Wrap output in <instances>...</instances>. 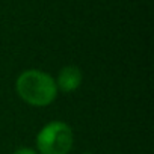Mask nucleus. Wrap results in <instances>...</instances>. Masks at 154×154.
I'll return each instance as SVG.
<instances>
[{"label": "nucleus", "instance_id": "1", "mask_svg": "<svg viewBox=\"0 0 154 154\" xmlns=\"http://www.w3.org/2000/svg\"><path fill=\"white\" fill-rule=\"evenodd\" d=\"M17 94L30 106L44 107L54 101L57 88L54 79L41 69H26L15 82Z\"/></svg>", "mask_w": 154, "mask_h": 154}, {"label": "nucleus", "instance_id": "2", "mask_svg": "<svg viewBox=\"0 0 154 154\" xmlns=\"http://www.w3.org/2000/svg\"><path fill=\"white\" fill-rule=\"evenodd\" d=\"M72 130L62 121L44 125L36 136V146L41 154H68L72 146Z\"/></svg>", "mask_w": 154, "mask_h": 154}, {"label": "nucleus", "instance_id": "4", "mask_svg": "<svg viewBox=\"0 0 154 154\" xmlns=\"http://www.w3.org/2000/svg\"><path fill=\"white\" fill-rule=\"evenodd\" d=\"M14 154H36L32 148H27V146H23V148H18L14 151Z\"/></svg>", "mask_w": 154, "mask_h": 154}, {"label": "nucleus", "instance_id": "3", "mask_svg": "<svg viewBox=\"0 0 154 154\" xmlns=\"http://www.w3.org/2000/svg\"><path fill=\"white\" fill-rule=\"evenodd\" d=\"M82 79H83V75L79 66L66 65L59 71L57 80L54 82H56V88H59L62 92H72L80 86Z\"/></svg>", "mask_w": 154, "mask_h": 154}, {"label": "nucleus", "instance_id": "5", "mask_svg": "<svg viewBox=\"0 0 154 154\" xmlns=\"http://www.w3.org/2000/svg\"><path fill=\"white\" fill-rule=\"evenodd\" d=\"M83 154H91V152H83Z\"/></svg>", "mask_w": 154, "mask_h": 154}]
</instances>
